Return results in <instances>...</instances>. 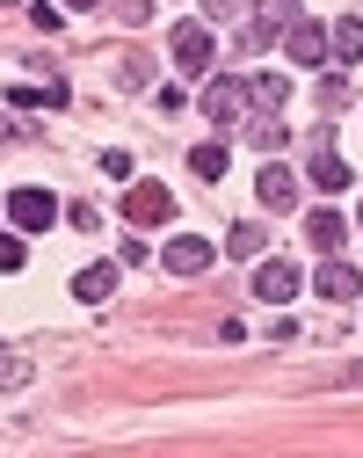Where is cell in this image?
I'll use <instances>...</instances> for the list:
<instances>
[{
  "instance_id": "cell-23",
  "label": "cell",
  "mask_w": 363,
  "mask_h": 458,
  "mask_svg": "<svg viewBox=\"0 0 363 458\" xmlns=\"http://www.w3.org/2000/svg\"><path fill=\"white\" fill-rule=\"evenodd\" d=\"M356 386H363V364H356Z\"/></svg>"
},
{
  "instance_id": "cell-7",
  "label": "cell",
  "mask_w": 363,
  "mask_h": 458,
  "mask_svg": "<svg viewBox=\"0 0 363 458\" xmlns=\"http://www.w3.org/2000/svg\"><path fill=\"white\" fill-rule=\"evenodd\" d=\"M306 175H313V190H327V197H342V190L356 182V175H349V160H342V153H334L327 139L313 146V167H306Z\"/></svg>"
},
{
  "instance_id": "cell-6",
  "label": "cell",
  "mask_w": 363,
  "mask_h": 458,
  "mask_svg": "<svg viewBox=\"0 0 363 458\" xmlns=\"http://www.w3.org/2000/svg\"><path fill=\"white\" fill-rule=\"evenodd\" d=\"M255 197H262V211H291L298 204V175H291L283 160H269L262 175H255Z\"/></svg>"
},
{
  "instance_id": "cell-12",
  "label": "cell",
  "mask_w": 363,
  "mask_h": 458,
  "mask_svg": "<svg viewBox=\"0 0 363 458\" xmlns=\"http://www.w3.org/2000/svg\"><path fill=\"white\" fill-rule=\"evenodd\" d=\"M109 292H116V269H109V262H88V269L73 276V299H88V306H102Z\"/></svg>"
},
{
  "instance_id": "cell-22",
  "label": "cell",
  "mask_w": 363,
  "mask_h": 458,
  "mask_svg": "<svg viewBox=\"0 0 363 458\" xmlns=\"http://www.w3.org/2000/svg\"><path fill=\"white\" fill-rule=\"evenodd\" d=\"M58 8H102V0H58Z\"/></svg>"
},
{
  "instance_id": "cell-16",
  "label": "cell",
  "mask_w": 363,
  "mask_h": 458,
  "mask_svg": "<svg viewBox=\"0 0 363 458\" xmlns=\"http://www.w3.org/2000/svg\"><path fill=\"white\" fill-rule=\"evenodd\" d=\"M248 88H255V109H262V117H269V109H283V95H291V81H283V73H255Z\"/></svg>"
},
{
  "instance_id": "cell-2",
  "label": "cell",
  "mask_w": 363,
  "mask_h": 458,
  "mask_svg": "<svg viewBox=\"0 0 363 458\" xmlns=\"http://www.w3.org/2000/svg\"><path fill=\"white\" fill-rule=\"evenodd\" d=\"M8 218L22 225V233H51L58 225V197L51 190H8Z\"/></svg>"
},
{
  "instance_id": "cell-24",
  "label": "cell",
  "mask_w": 363,
  "mask_h": 458,
  "mask_svg": "<svg viewBox=\"0 0 363 458\" xmlns=\"http://www.w3.org/2000/svg\"><path fill=\"white\" fill-rule=\"evenodd\" d=\"M356 218H363V204H356Z\"/></svg>"
},
{
  "instance_id": "cell-9",
  "label": "cell",
  "mask_w": 363,
  "mask_h": 458,
  "mask_svg": "<svg viewBox=\"0 0 363 458\" xmlns=\"http://www.w3.org/2000/svg\"><path fill=\"white\" fill-rule=\"evenodd\" d=\"M306 241H313L320 255H342V248H349V218H342V211H313V218H306Z\"/></svg>"
},
{
  "instance_id": "cell-3",
  "label": "cell",
  "mask_w": 363,
  "mask_h": 458,
  "mask_svg": "<svg viewBox=\"0 0 363 458\" xmlns=\"http://www.w3.org/2000/svg\"><path fill=\"white\" fill-rule=\"evenodd\" d=\"M167 51H174L182 73H204V66H211V30H204V22H174V30H167Z\"/></svg>"
},
{
  "instance_id": "cell-11",
  "label": "cell",
  "mask_w": 363,
  "mask_h": 458,
  "mask_svg": "<svg viewBox=\"0 0 363 458\" xmlns=\"http://www.w3.org/2000/svg\"><path fill=\"white\" fill-rule=\"evenodd\" d=\"M313 292H320V299H356V269H349V262H320V269H313Z\"/></svg>"
},
{
  "instance_id": "cell-15",
  "label": "cell",
  "mask_w": 363,
  "mask_h": 458,
  "mask_svg": "<svg viewBox=\"0 0 363 458\" xmlns=\"http://www.w3.org/2000/svg\"><path fill=\"white\" fill-rule=\"evenodd\" d=\"M262 241H269L262 225H232V233H225V255H232V262H255V255H262Z\"/></svg>"
},
{
  "instance_id": "cell-13",
  "label": "cell",
  "mask_w": 363,
  "mask_h": 458,
  "mask_svg": "<svg viewBox=\"0 0 363 458\" xmlns=\"http://www.w3.org/2000/svg\"><path fill=\"white\" fill-rule=\"evenodd\" d=\"M160 262H167L174 276H204V269H211V248H204V241H174Z\"/></svg>"
},
{
  "instance_id": "cell-14",
  "label": "cell",
  "mask_w": 363,
  "mask_h": 458,
  "mask_svg": "<svg viewBox=\"0 0 363 458\" xmlns=\"http://www.w3.org/2000/svg\"><path fill=\"white\" fill-rule=\"evenodd\" d=\"M327 51L356 66V59H363V22H356V15H349V22H334V30H327Z\"/></svg>"
},
{
  "instance_id": "cell-18",
  "label": "cell",
  "mask_w": 363,
  "mask_h": 458,
  "mask_svg": "<svg viewBox=\"0 0 363 458\" xmlns=\"http://www.w3.org/2000/svg\"><path fill=\"white\" fill-rule=\"evenodd\" d=\"M248 139H255L262 153H283V139H291V131H283L276 117H255V124H248Z\"/></svg>"
},
{
  "instance_id": "cell-21",
  "label": "cell",
  "mask_w": 363,
  "mask_h": 458,
  "mask_svg": "<svg viewBox=\"0 0 363 458\" xmlns=\"http://www.w3.org/2000/svg\"><path fill=\"white\" fill-rule=\"evenodd\" d=\"M22 269V241H0V276H15Z\"/></svg>"
},
{
  "instance_id": "cell-8",
  "label": "cell",
  "mask_w": 363,
  "mask_h": 458,
  "mask_svg": "<svg viewBox=\"0 0 363 458\" xmlns=\"http://www.w3.org/2000/svg\"><path fill=\"white\" fill-rule=\"evenodd\" d=\"M255 299H269V306L298 299V262H262L255 269Z\"/></svg>"
},
{
  "instance_id": "cell-5",
  "label": "cell",
  "mask_w": 363,
  "mask_h": 458,
  "mask_svg": "<svg viewBox=\"0 0 363 458\" xmlns=\"http://www.w3.org/2000/svg\"><path fill=\"white\" fill-rule=\"evenodd\" d=\"M167 211H174V190H167V182H139V190H124V218H131V225H160Z\"/></svg>"
},
{
  "instance_id": "cell-17",
  "label": "cell",
  "mask_w": 363,
  "mask_h": 458,
  "mask_svg": "<svg viewBox=\"0 0 363 458\" xmlns=\"http://www.w3.org/2000/svg\"><path fill=\"white\" fill-rule=\"evenodd\" d=\"M190 167H197L204 182H218V175H225V146H218V139H211V146H197V153H190Z\"/></svg>"
},
{
  "instance_id": "cell-19",
  "label": "cell",
  "mask_w": 363,
  "mask_h": 458,
  "mask_svg": "<svg viewBox=\"0 0 363 458\" xmlns=\"http://www.w3.org/2000/svg\"><path fill=\"white\" fill-rule=\"evenodd\" d=\"M240 8H248V0H204V15H211V22H240Z\"/></svg>"
},
{
  "instance_id": "cell-20",
  "label": "cell",
  "mask_w": 363,
  "mask_h": 458,
  "mask_svg": "<svg viewBox=\"0 0 363 458\" xmlns=\"http://www.w3.org/2000/svg\"><path fill=\"white\" fill-rule=\"evenodd\" d=\"M349 102V81H320V109H342Z\"/></svg>"
},
{
  "instance_id": "cell-1",
  "label": "cell",
  "mask_w": 363,
  "mask_h": 458,
  "mask_svg": "<svg viewBox=\"0 0 363 458\" xmlns=\"http://www.w3.org/2000/svg\"><path fill=\"white\" fill-rule=\"evenodd\" d=\"M248 109H255V88L240 81V73H225V81L204 88V117H211V124H240Z\"/></svg>"
},
{
  "instance_id": "cell-4",
  "label": "cell",
  "mask_w": 363,
  "mask_h": 458,
  "mask_svg": "<svg viewBox=\"0 0 363 458\" xmlns=\"http://www.w3.org/2000/svg\"><path fill=\"white\" fill-rule=\"evenodd\" d=\"M283 51H291V66H327V30L306 22V15H291L283 22Z\"/></svg>"
},
{
  "instance_id": "cell-10",
  "label": "cell",
  "mask_w": 363,
  "mask_h": 458,
  "mask_svg": "<svg viewBox=\"0 0 363 458\" xmlns=\"http://www.w3.org/2000/svg\"><path fill=\"white\" fill-rule=\"evenodd\" d=\"M283 22H291V8H255V15H248V30H240V59H248V51H262Z\"/></svg>"
}]
</instances>
